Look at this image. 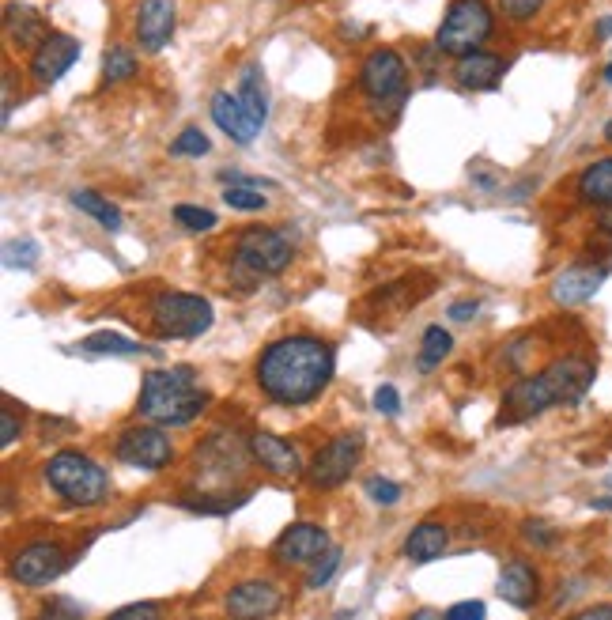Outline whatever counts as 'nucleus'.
I'll return each instance as SVG.
<instances>
[{
	"mask_svg": "<svg viewBox=\"0 0 612 620\" xmlns=\"http://www.w3.org/2000/svg\"><path fill=\"white\" fill-rule=\"evenodd\" d=\"M333 379V348L322 337L291 333L272 341L257 360V386L276 405H306Z\"/></svg>",
	"mask_w": 612,
	"mask_h": 620,
	"instance_id": "nucleus-1",
	"label": "nucleus"
},
{
	"mask_svg": "<svg viewBox=\"0 0 612 620\" xmlns=\"http://www.w3.org/2000/svg\"><path fill=\"white\" fill-rule=\"evenodd\" d=\"M590 382H594V363L563 356V360L548 363L541 375L514 382L507 390V409L514 420H526L552 405H575L578 397L590 390Z\"/></svg>",
	"mask_w": 612,
	"mask_h": 620,
	"instance_id": "nucleus-2",
	"label": "nucleus"
},
{
	"mask_svg": "<svg viewBox=\"0 0 612 620\" xmlns=\"http://www.w3.org/2000/svg\"><path fill=\"white\" fill-rule=\"evenodd\" d=\"M208 405V394L197 386V371L178 363L163 371H148L140 386V416L159 428H182L189 420H197Z\"/></svg>",
	"mask_w": 612,
	"mask_h": 620,
	"instance_id": "nucleus-3",
	"label": "nucleus"
},
{
	"mask_svg": "<svg viewBox=\"0 0 612 620\" xmlns=\"http://www.w3.org/2000/svg\"><path fill=\"white\" fill-rule=\"evenodd\" d=\"M46 481L50 488L72 507H99L110 496V477L95 458L80 450H61L46 462Z\"/></svg>",
	"mask_w": 612,
	"mask_h": 620,
	"instance_id": "nucleus-4",
	"label": "nucleus"
},
{
	"mask_svg": "<svg viewBox=\"0 0 612 620\" xmlns=\"http://www.w3.org/2000/svg\"><path fill=\"white\" fill-rule=\"evenodd\" d=\"M492 31L495 16L484 0H454L439 23L435 50L446 53V57H469V53H480V46L492 38Z\"/></svg>",
	"mask_w": 612,
	"mask_h": 620,
	"instance_id": "nucleus-5",
	"label": "nucleus"
},
{
	"mask_svg": "<svg viewBox=\"0 0 612 620\" xmlns=\"http://www.w3.org/2000/svg\"><path fill=\"white\" fill-rule=\"evenodd\" d=\"M212 303L189 292H163L152 303V326L167 341H193L212 329Z\"/></svg>",
	"mask_w": 612,
	"mask_h": 620,
	"instance_id": "nucleus-6",
	"label": "nucleus"
},
{
	"mask_svg": "<svg viewBox=\"0 0 612 620\" xmlns=\"http://www.w3.org/2000/svg\"><path fill=\"white\" fill-rule=\"evenodd\" d=\"M291 254H295L291 239L288 235H280V231H272V227H250V231H242L235 242V265L238 269H246L254 280L284 273L291 265Z\"/></svg>",
	"mask_w": 612,
	"mask_h": 620,
	"instance_id": "nucleus-7",
	"label": "nucleus"
},
{
	"mask_svg": "<svg viewBox=\"0 0 612 620\" xmlns=\"http://www.w3.org/2000/svg\"><path fill=\"white\" fill-rule=\"evenodd\" d=\"M408 69L405 57L390 46H378L363 57L359 65V87L371 95V103H386V99H397V95H408Z\"/></svg>",
	"mask_w": 612,
	"mask_h": 620,
	"instance_id": "nucleus-8",
	"label": "nucleus"
},
{
	"mask_svg": "<svg viewBox=\"0 0 612 620\" xmlns=\"http://www.w3.org/2000/svg\"><path fill=\"white\" fill-rule=\"evenodd\" d=\"M359 447H363L359 435H337V439H329V443L310 458V465H306L310 484H314V488H340V484L352 477V469H356Z\"/></svg>",
	"mask_w": 612,
	"mask_h": 620,
	"instance_id": "nucleus-9",
	"label": "nucleus"
},
{
	"mask_svg": "<svg viewBox=\"0 0 612 620\" xmlns=\"http://www.w3.org/2000/svg\"><path fill=\"white\" fill-rule=\"evenodd\" d=\"M118 462L136 465V469H167L174 462V447L159 431V424H140L125 428L118 439Z\"/></svg>",
	"mask_w": 612,
	"mask_h": 620,
	"instance_id": "nucleus-10",
	"label": "nucleus"
},
{
	"mask_svg": "<svg viewBox=\"0 0 612 620\" xmlns=\"http://www.w3.org/2000/svg\"><path fill=\"white\" fill-rule=\"evenodd\" d=\"M325 549H329V534H325L322 526H314V522H295V526H288L284 534L276 537L272 556H276V564H284V568H306V564H314Z\"/></svg>",
	"mask_w": 612,
	"mask_h": 620,
	"instance_id": "nucleus-11",
	"label": "nucleus"
},
{
	"mask_svg": "<svg viewBox=\"0 0 612 620\" xmlns=\"http://www.w3.org/2000/svg\"><path fill=\"white\" fill-rule=\"evenodd\" d=\"M65 568H68V556L61 545L34 541V545L16 552V560H12V579L23 586H42V583H50V579H57Z\"/></svg>",
	"mask_w": 612,
	"mask_h": 620,
	"instance_id": "nucleus-12",
	"label": "nucleus"
},
{
	"mask_svg": "<svg viewBox=\"0 0 612 620\" xmlns=\"http://www.w3.org/2000/svg\"><path fill=\"white\" fill-rule=\"evenodd\" d=\"M280 590L265 579H246V583H238L231 594H227V617L231 620H265L272 617L276 609H280Z\"/></svg>",
	"mask_w": 612,
	"mask_h": 620,
	"instance_id": "nucleus-13",
	"label": "nucleus"
},
{
	"mask_svg": "<svg viewBox=\"0 0 612 620\" xmlns=\"http://www.w3.org/2000/svg\"><path fill=\"white\" fill-rule=\"evenodd\" d=\"M80 61V38H68V35H50L31 57V76L42 87L57 84L72 65Z\"/></svg>",
	"mask_w": 612,
	"mask_h": 620,
	"instance_id": "nucleus-14",
	"label": "nucleus"
},
{
	"mask_svg": "<svg viewBox=\"0 0 612 620\" xmlns=\"http://www.w3.org/2000/svg\"><path fill=\"white\" fill-rule=\"evenodd\" d=\"M178 8L174 0H140L136 4V38L148 53H159L174 35Z\"/></svg>",
	"mask_w": 612,
	"mask_h": 620,
	"instance_id": "nucleus-15",
	"label": "nucleus"
},
{
	"mask_svg": "<svg viewBox=\"0 0 612 620\" xmlns=\"http://www.w3.org/2000/svg\"><path fill=\"white\" fill-rule=\"evenodd\" d=\"M246 447H250V458H254L265 473H272V477H299V473H303L299 450L291 447L288 439L272 435V431H254Z\"/></svg>",
	"mask_w": 612,
	"mask_h": 620,
	"instance_id": "nucleus-16",
	"label": "nucleus"
},
{
	"mask_svg": "<svg viewBox=\"0 0 612 620\" xmlns=\"http://www.w3.org/2000/svg\"><path fill=\"white\" fill-rule=\"evenodd\" d=\"M605 273H609L605 265H571V269H563V273L552 280V299H556L560 307H578V303L594 299V292L601 288Z\"/></svg>",
	"mask_w": 612,
	"mask_h": 620,
	"instance_id": "nucleus-17",
	"label": "nucleus"
},
{
	"mask_svg": "<svg viewBox=\"0 0 612 620\" xmlns=\"http://www.w3.org/2000/svg\"><path fill=\"white\" fill-rule=\"evenodd\" d=\"M495 590L514 609H533L537 594H541V579H537V571L529 568L526 560H510L507 568H503V575H499Z\"/></svg>",
	"mask_w": 612,
	"mask_h": 620,
	"instance_id": "nucleus-18",
	"label": "nucleus"
},
{
	"mask_svg": "<svg viewBox=\"0 0 612 620\" xmlns=\"http://www.w3.org/2000/svg\"><path fill=\"white\" fill-rule=\"evenodd\" d=\"M503 72H507V61L503 57H495V53H469V57H458V65H454V80L458 87L465 91H488L503 80Z\"/></svg>",
	"mask_w": 612,
	"mask_h": 620,
	"instance_id": "nucleus-19",
	"label": "nucleus"
},
{
	"mask_svg": "<svg viewBox=\"0 0 612 620\" xmlns=\"http://www.w3.org/2000/svg\"><path fill=\"white\" fill-rule=\"evenodd\" d=\"M212 121L220 125L227 137L235 140V144H254L257 137V125L246 118V110L238 103V95H227V91H216L212 95Z\"/></svg>",
	"mask_w": 612,
	"mask_h": 620,
	"instance_id": "nucleus-20",
	"label": "nucleus"
},
{
	"mask_svg": "<svg viewBox=\"0 0 612 620\" xmlns=\"http://www.w3.org/2000/svg\"><path fill=\"white\" fill-rule=\"evenodd\" d=\"M450 545V534H446V526L442 522H420L405 541V556L412 564H431V560H439L442 552Z\"/></svg>",
	"mask_w": 612,
	"mask_h": 620,
	"instance_id": "nucleus-21",
	"label": "nucleus"
},
{
	"mask_svg": "<svg viewBox=\"0 0 612 620\" xmlns=\"http://www.w3.org/2000/svg\"><path fill=\"white\" fill-rule=\"evenodd\" d=\"M4 27H8V38L16 42V46H42L46 38H50V31H46V23H42V16L34 12V8H27V4H12L8 12H4Z\"/></svg>",
	"mask_w": 612,
	"mask_h": 620,
	"instance_id": "nucleus-22",
	"label": "nucleus"
},
{
	"mask_svg": "<svg viewBox=\"0 0 612 620\" xmlns=\"http://www.w3.org/2000/svg\"><path fill=\"white\" fill-rule=\"evenodd\" d=\"M578 197L586 205L612 208V155L597 159V163H590L586 171L578 174Z\"/></svg>",
	"mask_w": 612,
	"mask_h": 620,
	"instance_id": "nucleus-23",
	"label": "nucleus"
},
{
	"mask_svg": "<svg viewBox=\"0 0 612 620\" xmlns=\"http://www.w3.org/2000/svg\"><path fill=\"white\" fill-rule=\"evenodd\" d=\"M238 103L246 110V118L254 121L257 129L269 118V91H265V80H261V69L257 65H246L242 76H238Z\"/></svg>",
	"mask_w": 612,
	"mask_h": 620,
	"instance_id": "nucleus-24",
	"label": "nucleus"
},
{
	"mask_svg": "<svg viewBox=\"0 0 612 620\" xmlns=\"http://www.w3.org/2000/svg\"><path fill=\"white\" fill-rule=\"evenodd\" d=\"M72 205L80 208V212H87V216H95L106 231H118L121 227V208L110 205L106 197H99L95 190H72V197H68Z\"/></svg>",
	"mask_w": 612,
	"mask_h": 620,
	"instance_id": "nucleus-25",
	"label": "nucleus"
},
{
	"mask_svg": "<svg viewBox=\"0 0 612 620\" xmlns=\"http://www.w3.org/2000/svg\"><path fill=\"white\" fill-rule=\"evenodd\" d=\"M450 348H454V337L446 333L442 326H427L424 329V341H420V371H435L446 356H450Z\"/></svg>",
	"mask_w": 612,
	"mask_h": 620,
	"instance_id": "nucleus-26",
	"label": "nucleus"
},
{
	"mask_svg": "<svg viewBox=\"0 0 612 620\" xmlns=\"http://www.w3.org/2000/svg\"><path fill=\"white\" fill-rule=\"evenodd\" d=\"M133 72H136L133 50H125V46H110V50L102 53V80H106V84H121V80H129Z\"/></svg>",
	"mask_w": 612,
	"mask_h": 620,
	"instance_id": "nucleus-27",
	"label": "nucleus"
},
{
	"mask_svg": "<svg viewBox=\"0 0 612 620\" xmlns=\"http://www.w3.org/2000/svg\"><path fill=\"white\" fill-rule=\"evenodd\" d=\"M84 352H114V356H133V352H144L140 341H129V337H121V333H91L87 341H80Z\"/></svg>",
	"mask_w": 612,
	"mask_h": 620,
	"instance_id": "nucleus-28",
	"label": "nucleus"
},
{
	"mask_svg": "<svg viewBox=\"0 0 612 620\" xmlns=\"http://www.w3.org/2000/svg\"><path fill=\"white\" fill-rule=\"evenodd\" d=\"M337 568H340V549L337 545H329V549L310 564V571H306V586H310V590H322V586L337 575Z\"/></svg>",
	"mask_w": 612,
	"mask_h": 620,
	"instance_id": "nucleus-29",
	"label": "nucleus"
},
{
	"mask_svg": "<svg viewBox=\"0 0 612 620\" xmlns=\"http://www.w3.org/2000/svg\"><path fill=\"white\" fill-rule=\"evenodd\" d=\"M174 220L186 227V231H212L216 227V212L197 205H174Z\"/></svg>",
	"mask_w": 612,
	"mask_h": 620,
	"instance_id": "nucleus-30",
	"label": "nucleus"
},
{
	"mask_svg": "<svg viewBox=\"0 0 612 620\" xmlns=\"http://www.w3.org/2000/svg\"><path fill=\"white\" fill-rule=\"evenodd\" d=\"M223 205L235 208V212H261L265 197H261V190H250V186H231V190H223Z\"/></svg>",
	"mask_w": 612,
	"mask_h": 620,
	"instance_id": "nucleus-31",
	"label": "nucleus"
},
{
	"mask_svg": "<svg viewBox=\"0 0 612 620\" xmlns=\"http://www.w3.org/2000/svg\"><path fill=\"white\" fill-rule=\"evenodd\" d=\"M208 152V137L201 129H182L178 137L170 140V155H204Z\"/></svg>",
	"mask_w": 612,
	"mask_h": 620,
	"instance_id": "nucleus-32",
	"label": "nucleus"
},
{
	"mask_svg": "<svg viewBox=\"0 0 612 620\" xmlns=\"http://www.w3.org/2000/svg\"><path fill=\"white\" fill-rule=\"evenodd\" d=\"M4 261L12 265V269H34V261H38V246L31 239H19V242H8V254Z\"/></svg>",
	"mask_w": 612,
	"mask_h": 620,
	"instance_id": "nucleus-33",
	"label": "nucleus"
},
{
	"mask_svg": "<svg viewBox=\"0 0 612 620\" xmlns=\"http://www.w3.org/2000/svg\"><path fill=\"white\" fill-rule=\"evenodd\" d=\"M499 8H503V16L514 19V23H529V19L544 8V0H499Z\"/></svg>",
	"mask_w": 612,
	"mask_h": 620,
	"instance_id": "nucleus-34",
	"label": "nucleus"
},
{
	"mask_svg": "<svg viewBox=\"0 0 612 620\" xmlns=\"http://www.w3.org/2000/svg\"><path fill=\"white\" fill-rule=\"evenodd\" d=\"M367 496H371L374 503H386V507H393V503L401 500V484L386 481V477H371V481H367Z\"/></svg>",
	"mask_w": 612,
	"mask_h": 620,
	"instance_id": "nucleus-35",
	"label": "nucleus"
},
{
	"mask_svg": "<svg viewBox=\"0 0 612 620\" xmlns=\"http://www.w3.org/2000/svg\"><path fill=\"white\" fill-rule=\"evenodd\" d=\"M110 620H163V613H159V605L155 602H136V605L118 609Z\"/></svg>",
	"mask_w": 612,
	"mask_h": 620,
	"instance_id": "nucleus-36",
	"label": "nucleus"
},
{
	"mask_svg": "<svg viewBox=\"0 0 612 620\" xmlns=\"http://www.w3.org/2000/svg\"><path fill=\"white\" fill-rule=\"evenodd\" d=\"M374 409L386 416H397L401 413V394H397L393 386H378V390H374Z\"/></svg>",
	"mask_w": 612,
	"mask_h": 620,
	"instance_id": "nucleus-37",
	"label": "nucleus"
},
{
	"mask_svg": "<svg viewBox=\"0 0 612 620\" xmlns=\"http://www.w3.org/2000/svg\"><path fill=\"white\" fill-rule=\"evenodd\" d=\"M46 613H50V617H42V620H84V609L76 602H68V598H57L53 605H46Z\"/></svg>",
	"mask_w": 612,
	"mask_h": 620,
	"instance_id": "nucleus-38",
	"label": "nucleus"
},
{
	"mask_svg": "<svg viewBox=\"0 0 612 620\" xmlns=\"http://www.w3.org/2000/svg\"><path fill=\"white\" fill-rule=\"evenodd\" d=\"M484 602H458L446 609V620H484Z\"/></svg>",
	"mask_w": 612,
	"mask_h": 620,
	"instance_id": "nucleus-39",
	"label": "nucleus"
},
{
	"mask_svg": "<svg viewBox=\"0 0 612 620\" xmlns=\"http://www.w3.org/2000/svg\"><path fill=\"white\" fill-rule=\"evenodd\" d=\"M16 439H19V420L12 409H4L0 413V447H12Z\"/></svg>",
	"mask_w": 612,
	"mask_h": 620,
	"instance_id": "nucleus-40",
	"label": "nucleus"
},
{
	"mask_svg": "<svg viewBox=\"0 0 612 620\" xmlns=\"http://www.w3.org/2000/svg\"><path fill=\"white\" fill-rule=\"evenodd\" d=\"M526 541H533V545H552V530H544L541 522H529Z\"/></svg>",
	"mask_w": 612,
	"mask_h": 620,
	"instance_id": "nucleus-41",
	"label": "nucleus"
},
{
	"mask_svg": "<svg viewBox=\"0 0 612 620\" xmlns=\"http://www.w3.org/2000/svg\"><path fill=\"white\" fill-rule=\"evenodd\" d=\"M571 620H612V605H594V609H582Z\"/></svg>",
	"mask_w": 612,
	"mask_h": 620,
	"instance_id": "nucleus-42",
	"label": "nucleus"
},
{
	"mask_svg": "<svg viewBox=\"0 0 612 620\" xmlns=\"http://www.w3.org/2000/svg\"><path fill=\"white\" fill-rule=\"evenodd\" d=\"M473 314H476V303H469V299H461V303L450 307V318H454V322H469Z\"/></svg>",
	"mask_w": 612,
	"mask_h": 620,
	"instance_id": "nucleus-43",
	"label": "nucleus"
},
{
	"mask_svg": "<svg viewBox=\"0 0 612 620\" xmlns=\"http://www.w3.org/2000/svg\"><path fill=\"white\" fill-rule=\"evenodd\" d=\"M597 224H601V231H605V235L612 239V208H605V212H601V220H597Z\"/></svg>",
	"mask_w": 612,
	"mask_h": 620,
	"instance_id": "nucleus-44",
	"label": "nucleus"
},
{
	"mask_svg": "<svg viewBox=\"0 0 612 620\" xmlns=\"http://www.w3.org/2000/svg\"><path fill=\"white\" fill-rule=\"evenodd\" d=\"M609 35H612V16H605L597 23V38H609Z\"/></svg>",
	"mask_w": 612,
	"mask_h": 620,
	"instance_id": "nucleus-45",
	"label": "nucleus"
},
{
	"mask_svg": "<svg viewBox=\"0 0 612 620\" xmlns=\"http://www.w3.org/2000/svg\"><path fill=\"white\" fill-rule=\"evenodd\" d=\"M412 620H442L435 609H420V613H412Z\"/></svg>",
	"mask_w": 612,
	"mask_h": 620,
	"instance_id": "nucleus-46",
	"label": "nucleus"
},
{
	"mask_svg": "<svg viewBox=\"0 0 612 620\" xmlns=\"http://www.w3.org/2000/svg\"><path fill=\"white\" fill-rule=\"evenodd\" d=\"M605 140H609V144H612V121H609V125H605Z\"/></svg>",
	"mask_w": 612,
	"mask_h": 620,
	"instance_id": "nucleus-47",
	"label": "nucleus"
},
{
	"mask_svg": "<svg viewBox=\"0 0 612 620\" xmlns=\"http://www.w3.org/2000/svg\"><path fill=\"white\" fill-rule=\"evenodd\" d=\"M605 80H609V84H612V61H609V69H605Z\"/></svg>",
	"mask_w": 612,
	"mask_h": 620,
	"instance_id": "nucleus-48",
	"label": "nucleus"
}]
</instances>
